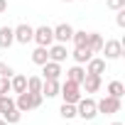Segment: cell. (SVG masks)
<instances>
[{"instance_id":"cell-1","label":"cell","mask_w":125,"mask_h":125,"mask_svg":"<svg viewBox=\"0 0 125 125\" xmlns=\"http://www.w3.org/2000/svg\"><path fill=\"white\" fill-rule=\"evenodd\" d=\"M42 93H30V91H22V93H17V101H15V105H17V110L20 113H27V110H34V108H39L42 105Z\"/></svg>"},{"instance_id":"cell-2","label":"cell","mask_w":125,"mask_h":125,"mask_svg":"<svg viewBox=\"0 0 125 125\" xmlns=\"http://www.w3.org/2000/svg\"><path fill=\"white\" fill-rule=\"evenodd\" d=\"M59 93L64 96V103H79V98H81V83H74V81H64V86H59Z\"/></svg>"},{"instance_id":"cell-3","label":"cell","mask_w":125,"mask_h":125,"mask_svg":"<svg viewBox=\"0 0 125 125\" xmlns=\"http://www.w3.org/2000/svg\"><path fill=\"white\" fill-rule=\"evenodd\" d=\"M76 115H81L83 120H93V118L98 115L96 101H93V98H79V103H76Z\"/></svg>"},{"instance_id":"cell-4","label":"cell","mask_w":125,"mask_h":125,"mask_svg":"<svg viewBox=\"0 0 125 125\" xmlns=\"http://www.w3.org/2000/svg\"><path fill=\"white\" fill-rule=\"evenodd\" d=\"M32 39L37 42V47H52L54 44V30L47 27V25H42V27L34 30V37Z\"/></svg>"},{"instance_id":"cell-5","label":"cell","mask_w":125,"mask_h":125,"mask_svg":"<svg viewBox=\"0 0 125 125\" xmlns=\"http://www.w3.org/2000/svg\"><path fill=\"white\" fill-rule=\"evenodd\" d=\"M96 108H98V113H105V115H113V113H118V110H120V98H113V96H105L103 101H98V103H96Z\"/></svg>"},{"instance_id":"cell-6","label":"cell","mask_w":125,"mask_h":125,"mask_svg":"<svg viewBox=\"0 0 125 125\" xmlns=\"http://www.w3.org/2000/svg\"><path fill=\"white\" fill-rule=\"evenodd\" d=\"M12 34H15V42H20V44H27V42H32V37H34V27H30V25H17L15 30H12Z\"/></svg>"},{"instance_id":"cell-7","label":"cell","mask_w":125,"mask_h":125,"mask_svg":"<svg viewBox=\"0 0 125 125\" xmlns=\"http://www.w3.org/2000/svg\"><path fill=\"white\" fill-rule=\"evenodd\" d=\"M101 52H105V59H120L123 56V44L118 39H108V42H103Z\"/></svg>"},{"instance_id":"cell-8","label":"cell","mask_w":125,"mask_h":125,"mask_svg":"<svg viewBox=\"0 0 125 125\" xmlns=\"http://www.w3.org/2000/svg\"><path fill=\"white\" fill-rule=\"evenodd\" d=\"M71 34H74V30H71V25H59V27H54V39L59 42V44H66L69 39H71Z\"/></svg>"},{"instance_id":"cell-9","label":"cell","mask_w":125,"mask_h":125,"mask_svg":"<svg viewBox=\"0 0 125 125\" xmlns=\"http://www.w3.org/2000/svg\"><path fill=\"white\" fill-rule=\"evenodd\" d=\"M81 86L86 88V93H96V91L101 88V76H96V74H86L83 81H81Z\"/></svg>"},{"instance_id":"cell-10","label":"cell","mask_w":125,"mask_h":125,"mask_svg":"<svg viewBox=\"0 0 125 125\" xmlns=\"http://www.w3.org/2000/svg\"><path fill=\"white\" fill-rule=\"evenodd\" d=\"M42 96H47V98L59 96V81H56V79H44V83H42Z\"/></svg>"},{"instance_id":"cell-11","label":"cell","mask_w":125,"mask_h":125,"mask_svg":"<svg viewBox=\"0 0 125 125\" xmlns=\"http://www.w3.org/2000/svg\"><path fill=\"white\" fill-rule=\"evenodd\" d=\"M86 64H88V66H86V74H96V76H101V74L105 71V59H93V56H91Z\"/></svg>"},{"instance_id":"cell-12","label":"cell","mask_w":125,"mask_h":125,"mask_svg":"<svg viewBox=\"0 0 125 125\" xmlns=\"http://www.w3.org/2000/svg\"><path fill=\"white\" fill-rule=\"evenodd\" d=\"M42 74H44V79H59V74H61V66L56 64V61H47V64H42Z\"/></svg>"},{"instance_id":"cell-13","label":"cell","mask_w":125,"mask_h":125,"mask_svg":"<svg viewBox=\"0 0 125 125\" xmlns=\"http://www.w3.org/2000/svg\"><path fill=\"white\" fill-rule=\"evenodd\" d=\"M66 56H69V52H66V47H64V44H54V47L49 49V59H52V61H56V64H61Z\"/></svg>"},{"instance_id":"cell-14","label":"cell","mask_w":125,"mask_h":125,"mask_svg":"<svg viewBox=\"0 0 125 125\" xmlns=\"http://www.w3.org/2000/svg\"><path fill=\"white\" fill-rule=\"evenodd\" d=\"M10 91H15V93L27 91V76H22V74L12 76V79H10Z\"/></svg>"},{"instance_id":"cell-15","label":"cell","mask_w":125,"mask_h":125,"mask_svg":"<svg viewBox=\"0 0 125 125\" xmlns=\"http://www.w3.org/2000/svg\"><path fill=\"white\" fill-rule=\"evenodd\" d=\"M32 61H34V64H47V61H49V47H37L34 52H32Z\"/></svg>"},{"instance_id":"cell-16","label":"cell","mask_w":125,"mask_h":125,"mask_svg":"<svg viewBox=\"0 0 125 125\" xmlns=\"http://www.w3.org/2000/svg\"><path fill=\"white\" fill-rule=\"evenodd\" d=\"M15 42V34H12V27H0V47L8 49L10 44Z\"/></svg>"},{"instance_id":"cell-17","label":"cell","mask_w":125,"mask_h":125,"mask_svg":"<svg viewBox=\"0 0 125 125\" xmlns=\"http://www.w3.org/2000/svg\"><path fill=\"white\" fill-rule=\"evenodd\" d=\"M83 76H86V69H81V64H79V66H71V69L66 71V79L74 81V83H81Z\"/></svg>"},{"instance_id":"cell-18","label":"cell","mask_w":125,"mask_h":125,"mask_svg":"<svg viewBox=\"0 0 125 125\" xmlns=\"http://www.w3.org/2000/svg\"><path fill=\"white\" fill-rule=\"evenodd\" d=\"M93 56V52L88 49V47H76V52H74V59H76V64H86V61Z\"/></svg>"},{"instance_id":"cell-19","label":"cell","mask_w":125,"mask_h":125,"mask_svg":"<svg viewBox=\"0 0 125 125\" xmlns=\"http://www.w3.org/2000/svg\"><path fill=\"white\" fill-rule=\"evenodd\" d=\"M20 118H22V113L17 110V105H12L10 110H5V113H3V120H5L8 125H15V123H20Z\"/></svg>"},{"instance_id":"cell-20","label":"cell","mask_w":125,"mask_h":125,"mask_svg":"<svg viewBox=\"0 0 125 125\" xmlns=\"http://www.w3.org/2000/svg\"><path fill=\"white\" fill-rule=\"evenodd\" d=\"M88 49H91L93 54H96V52H101V49H103V37H101V34H96V32H91V34H88Z\"/></svg>"},{"instance_id":"cell-21","label":"cell","mask_w":125,"mask_h":125,"mask_svg":"<svg viewBox=\"0 0 125 125\" xmlns=\"http://www.w3.org/2000/svg\"><path fill=\"white\" fill-rule=\"evenodd\" d=\"M123 93H125V86H123L120 81H110V83H108V96H113V98H123Z\"/></svg>"},{"instance_id":"cell-22","label":"cell","mask_w":125,"mask_h":125,"mask_svg":"<svg viewBox=\"0 0 125 125\" xmlns=\"http://www.w3.org/2000/svg\"><path fill=\"white\" fill-rule=\"evenodd\" d=\"M42 83H44V81H42L39 76H30V79H27V91H30V93H42Z\"/></svg>"},{"instance_id":"cell-23","label":"cell","mask_w":125,"mask_h":125,"mask_svg":"<svg viewBox=\"0 0 125 125\" xmlns=\"http://www.w3.org/2000/svg\"><path fill=\"white\" fill-rule=\"evenodd\" d=\"M88 34H91V32H74L71 39H74L76 47H88Z\"/></svg>"},{"instance_id":"cell-24","label":"cell","mask_w":125,"mask_h":125,"mask_svg":"<svg viewBox=\"0 0 125 125\" xmlns=\"http://www.w3.org/2000/svg\"><path fill=\"white\" fill-rule=\"evenodd\" d=\"M61 118H66V120L76 118V105L74 103H64V105H61Z\"/></svg>"},{"instance_id":"cell-25","label":"cell","mask_w":125,"mask_h":125,"mask_svg":"<svg viewBox=\"0 0 125 125\" xmlns=\"http://www.w3.org/2000/svg\"><path fill=\"white\" fill-rule=\"evenodd\" d=\"M8 91H10V76H0V93L8 96Z\"/></svg>"},{"instance_id":"cell-26","label":"cell","mask_w":125,"mask_h":125,"mask_svg":"<svg viewBox=\"0 0 125 125\" xmlns=\"http://www.w3.org/2000/svg\"><path fill=\"white\" fill-rule=\"evenodd\" d=\"M108 8L110 10H120V8H125V0H108Z\"/></svg>"},{"instance_id":"cell-27","label":"cell","mask_w":125,"mask_h":125,"mask_svg":"<svg viewBox=\"0 0 125 125\" xmlns=\"http://www.w3.org/2000/svg\"><path fill=\"white\" fill-rule=\"evenodd\" d=\"M115 22H118V27H125V8H120V10H118V17H115Z\"/></svg>"},{"instance_id":"cell-28","label":"cell","mask_w":125,"mask_h":125,"mask_svg":"<svg viewBox=\"0 0 125 125\" xmlns=\"http://www.w3.org/2000/svg\"><path fill=\"white\" fill-rule=\"evenodd\" d=\"M0 76H12V69L8 64H3V61H0Z\"/></svg>"},{"instance_id":"cell-29","label":"cell","mask_w":125,"mask_h":125,"mask_svg":"<svg viewBox=\"0 0 125 125\" xmlns=\"http://www.w3.org/2000/svg\"><path fill=\"white\" fill-rule=\"evenodd\" d=\"M5 10H8V0H0V15H3Z\"/></svg>"},{"instance_id":"cell-30","label":"cell","mask_w":125,"mask_h":125,"mask_svg":"<svg viewBox=\"0 0 125 125\" xmlns=\"http://www.w3.org/2000/svg\"><path fill=\"white\" fill-rule=\"evenodd\" d=\"M0 125H8V123H5V120H3V118H0Z\"/></svg>"},{"instance_id":"cell-31","label":"cell","mask_w":125,"mask_h":125,"mask_svg":"<svg viewBox=\"0 0 125 125\" xmlns=\"http://www.w3.org/2000/svg\"><path fill=\"white\" fill-rule=\"evenodd\" d=\"M113 125H123V123H113Z\"/></svg>"},{"instance_id":"cell-32","label":"cell","mask_w":125,"mask_h":125,"mask_svg":"<svg viewBox=\"0 0 125 125\" xmlns=\"http://www.w3.org/2000/svg\"><path fill=\"white\" fill-rule=\"evenodd\" d=\"M0 98H3V93H0Z\"/></svg>"},{"instance_id":"cell-33","label":"cell","mask_w":125,"mask_h":125,"mask_svg":"<svg viewBox=\"0 0 125 125\" xmlns=\"http://www.w3.org/2000/svg\"><path fill=\"white\" fill-rule=\"evenodd\" d=\"M66 3H69V0H66Z\"/></svg>"}]
</instances>
